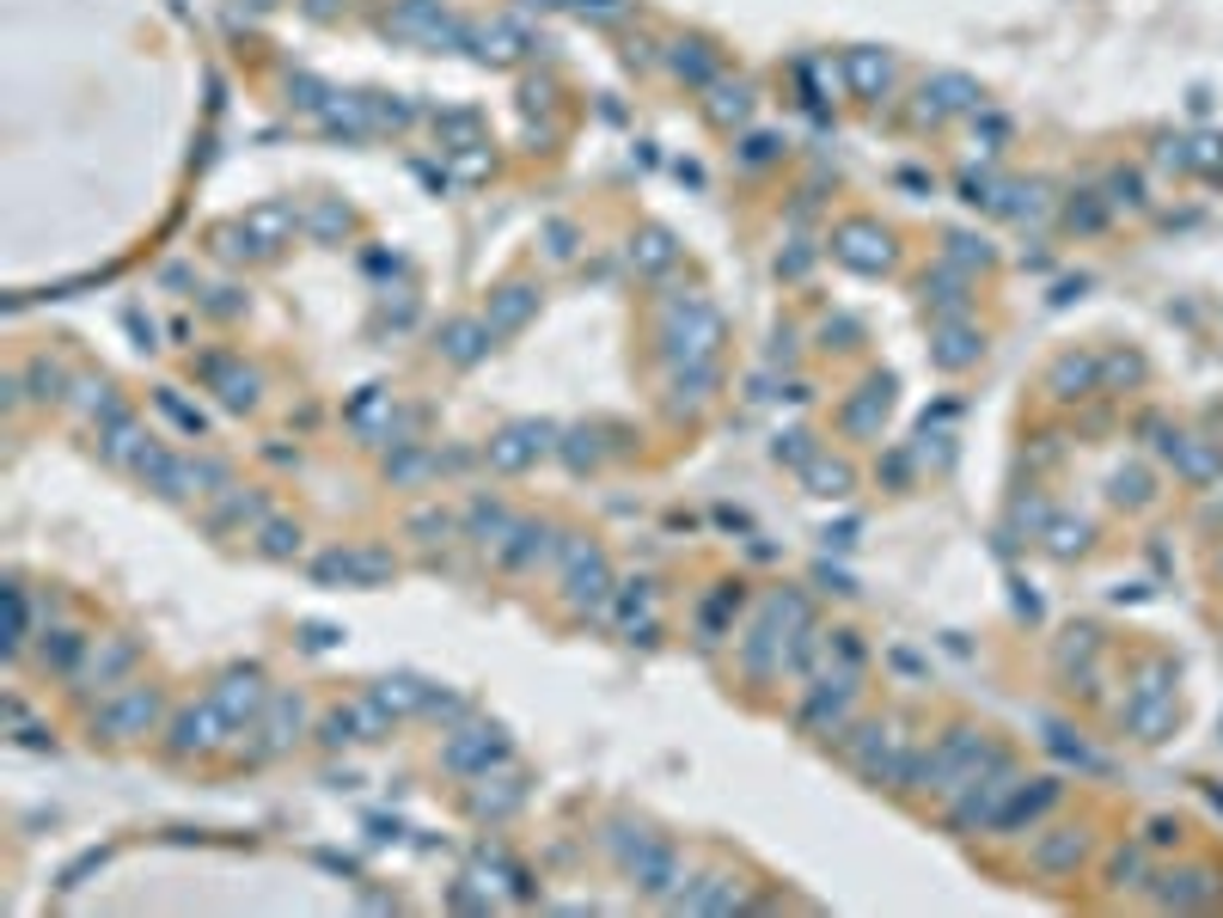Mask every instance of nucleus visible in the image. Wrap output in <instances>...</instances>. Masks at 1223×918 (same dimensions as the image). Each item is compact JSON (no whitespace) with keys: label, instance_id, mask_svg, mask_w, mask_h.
Wrapping results in <instances>:
<instances>
[{"label":"nucleus","instance_id":"17","mask_svg":"<svg viewBox=\"0 0 1223 918\" xmlns=\"http://www.w3.org/2000/svg\"><path fill=\"white\" fill-rule=\"evenodd\" d=\"M710 117H716V123H741V117H746V86H716Z\"/></svg>","mask_w":1223,"mask_h":918},{"label":"nucleus","instance_id":"8","mask_svg":"<svg viewBox=\"0 0 1223 918\" xmlns=\"http://www.w3.org/2000/svg\"><path fill=\"white\" fill-rule=\"evenodd\" d=\"M532 307H539V295H532V288H520V282L496 288V300H490V331H520L532 319Z\"/></svg>","mask_w":1223,"mask_h":918},{"label":"nucleus","instance_id":"12","mask_svg":"<svg viewBox=\"0 0 1223 918\" xmlns=\"http://www.w3.org/2000/svg\"><path fill=\"white\" fill-rule=\"evenodd\" d=\"M141 723H154V692H129V699L110 711V729H141Z\"/></svg>","mask_w":1223,"mask_h":918},{"label":"nucleus","instance_id":"13","mask_svg":"<svg viewBox=\"0 0 1223 918\" xmlns=\"http://www.w3.org/2000/svg\"><path fill=\"white\" fill-rule=\"evenodd\" d=\"M875 417H887V386H868V398H863V405H851V410H844V429H851V436H863V429H868Z\"/></svg>","mask_w":1223,"mask_h":918},{"label":"nucleus","instance_id":"15","mask_svg":"<svg viewBox=\"0 0 1223 918\" xmlns=\"http://www.w3.org/2000/svg\"><path fill=\"white\" fill-rule=\"evenodd\" d=\"M973 356H979V343L967 337V331H943V349H936V361H943V368H967Z\"/></svg>","mask_w":1223,"mask_h":918},{"label":"nucleus","instance_id":"16","mask_svg":"<svg viewBox=\"0 0 1223 918\" xmlns=\"http://www.w3.org/2000/svg\"><path fill=\"white\" fill-rule=\"evenodd\" d=\"M807 484H814V497H844V490H851V472H844V466H826V460H820V466L807 472Z\"/></svg>","mask_w":1223,"mask_h":918},{"label":"nucleus","instance_id":"10","mask_svg":"<svg viewBox=\"0 0 1223 918\" xmlns=\"http://www.w3.org/2000/svg\"><path fill=\"white\" fill-rule=\"evenodd\" d=\"M887 80H894V62H887L882 49H851V86L863 98H882Z\"/></svg>","mask_w":1223,"mask_h":918},{"label":"nucleus","instance_id":"20","mask_svg":"<svg viewBox=\"0 0 1223 918\" xmlns=\"http://www.w3.org/2000/svg\"><path fill=\"white\" fill-rule=\"evenodd\" d=\"M257 7H276V0H257Z\"/></svg>","mask_w":1223,"mask_h":918},{"label":"nucleus","instance_id":"14","mask_svg":"<svg viewBox=\"0 0 1223 918\" xmlns=\"http://www.w3.org/2000/svg\"><path fill=\"white\" fill-rule=\"evenodd\" d=\"M483 56L514 62V56H520V32H514V25H483Z\"/></svg>","mask_w":1223,"mask_h":918},{"label":"nucleus","instance_id":"4","mask_svg":"<svg viewBox=\"0 0 1223 918\" xmlns=\"http://www.w3.org/2000/svg\"><path fill=\"white\" fill-rule=\"evenodd\" d=\"M239 234H245V251H276L281 239L295 234V208H288V203H264V208H251V215L239 220Z\"/></svg>","mask_w":1223,"mask_h":918},{"label":"nucleus","instance_id":"2","mask_svg":"<svg viewBox=\"0 0 1223 918\" xmlns=\"http://www.w3.org/2000/svg\"><path fill=\"white\" fill-rule=\"evenodd\" d=\"M832 251L851 270H887V258H894V251H887V234H882V227H868V220H844V227L832 234Z\"/></svg>","mask_w":1223,"mask_h":918},{"label":"nucleus","instance_id":"19","mask_svg":"<svg viewBox=\"0 0 1223 918\" xmlns=\"http://www.w3.org/2000/svg\"><path fill=\"white\" fill-rule=\"evenodd\" d=\"M343 227H349V208L319 203V215H312V234H319V239H331V234H343Z\"/></svg>","mask_w":1223,"mask_h":918},{"label":"nucleus","instance_id":"5","mask_svg":"<svg viewBox=\"0 0 1223 918\" xmlns=\"http://www.w3.org/2000/svg\"><path fill=\"white\" fill-rule=\"evenodd\" d=\"M208 704L220 711V723H227V729H239V723H245L257 704H264V680H257V673H232V680L220 685Z\"/></svg>","mask_w":1223,"mask_h":918},{"label":"nucleus","instance_id":"3","mask_svg":"<svg viewBox=\"0 0 1223 918\" xmlns=\"http://www.w3.org/2000/svg\"><path fill=\"white\" fill-rule=\"evenodd\" d=\"M544 448H551V422H520V429H508V436L490 441V466L520 472V466H532Z\"/></svg>","mask_w":1223,"mask_h":918},{"label":"nucleus","instance_id":"11","mask_svg":"<svg viewBox=\"0 0 1223 918\" xmlns=\"http://www.w3.org/2000/svg\"><path fill=\"white\" fill-rule=\"evenodd\" d=\"M924 98H936V110H967V105H979V86L967 74H936V80H924Z\"/></svg>","mask_w":1223,"mask_h":918},{"label":"nucleus","instance_id":"6","mask_svg":"<svg viewBox=\"0 0 1223 918\" xmlns=\"http://www.w3.org/2000/svg\"><path fill=\"white\" fill-rule=\"evenodd\" d=\"M490 337H496V331H490V319H453V325L441 331V356L459 361V368H471V361L490 349Z\"/></svg>","mask_w":1223,"mask_h":918},{"label":"nucleus","instance_id":"1","mask_svg":"<svg viewBox=\"0 0 1223 918\" xmlns=\"http://www.w3.org/2000/svg\"><path fill=\"white\" fill-rule=\"evenodd\" d=\"M716 349H722V312L697 295L673 300V307H667V356L673 361H710Z\"/></svg>","mask_w":1223,"mask_h":918},{"label":"nucleus","instance_id":"7","mask_svg":"<svg viewBox=\"0 0 1223 918\" xmlns=\"http://www.w3.org/2000/svg\"><path fill=\"white\" fill-rule=\"evenodd\" d=\"M202 374H208V380H220V398H227L232 410L257 405V374H245V368H232L227 356H208V361H202Z\"/></svg>","mask_w":1223,"mask_h":918},{"label":"nucleus","instance_id":"18","mask_svg":"<svg viewBox=\"0 0 1223 918\" xmlns=\"http://www.w3.org/2000/svg\"><path fill=\"white\" fill-rule=\"evenodd\" d=\"M631 258H643V270H667L673 246H667V234H643V251H631Z\"/></svg>","mask_w":1223,"mask_h":918},{"label":"nucleus","instance_id":"9","mask_svg":"<svg viewBox=\"0 0 1223 918\" xmlns=\"http://www.w3.org/2000/svg\"><path fill=\"white\" fill-rule=\"evenodd\" d=\"M569 594H575V600H581V594L600 600V594H605V558L593 551V545H569Z\"/></svg>","mask_w":1223,"mask_h":918}]
</instances>
